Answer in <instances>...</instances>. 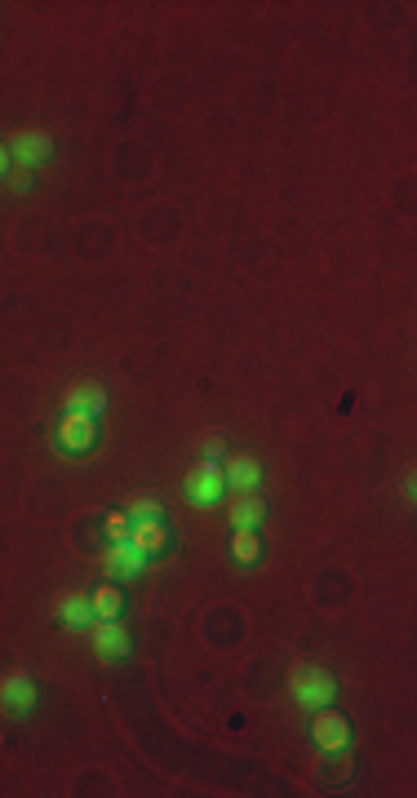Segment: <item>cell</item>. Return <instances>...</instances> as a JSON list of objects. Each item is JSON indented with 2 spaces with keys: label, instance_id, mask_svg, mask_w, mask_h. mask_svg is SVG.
<instances>
[{
  "label": "cell",
  "instance_id": "1",
  "mask_svg": "<svg viewBox=\"0 0 417 798\" xmlns=\"http://www.w3.org/2000/svg\"><path fill=\"white\" fill-rule=\"evenodd\" d=\"M289 692H293V701H298L302 710L315 714L320 705L333 701L338 683H333V674L320 670V665H298V670H293V679H289Z\"/></svg>",
  "mask_w": 417,
  "mask_h": 798
},
{
  "label": "cell",
  "instance_id": "2",
  "mask_svg": "<svg viewBox=\"0 0 417 798\" xmlns=\"http://www.w3.org/2000/svg\"><path fill=\"white\" fill-rule=\"evenodd\" d=\"M187 497L200 501V506H213V501L222 497V488H227V475H222V462H209V457H200L196 466L187 470Z\"/></svg>",
  "mask_w": 417,
  "mask_h": 798
},
{
  "label": "cell",
  "instance_id": "3",
  "mask_svg": "<svg viewBox=\"0 0 417 798\" xmlns=\"http://www.w3.org/2000/svg\"><path fill=\"white\" fill-rule=\"evenodd\" d=\"M94 444H98V426H94V417H85V413H67L63 422H58V448H63V453L85 457Z\"/></svg>",
  "mask_w": 417,
  "mask_h": 798
},
{
  "label": "cell",
  "instance_id": "4",
  "mask_svg": "<svg viewBox=\"0 0 417 798\" xmlns=\"http://www.w3.org/2000/svg\"><path fill=\"white\" fill-rule=\"evenodd\" d=\"M311 741L320 745V750H329V754L347 750V741H351L347 719H342L338 710H329V705H320V710H315V719H311Z\"/></svg>",
  "mask_w": 417,
  "mask_h": 798
},
{
  "label": "cell",
  "instance_id": "5",
  "mask_svg": "<svg viewBox=\"0 0 417 798\" xmlns=\"http://www.w3.org/2000/svg\"><path fill=\"white\" fill-rule=\"evenodd\" d=\"M89 643H94L98 657H111V661L129 657V630L120 626V617H116V621L94 617V626H89Z\"/></svg>",
  "mask_w": 417,
  "mask_h": 798
},
{
  "label": "cell",
  "instance_id": "6",
  "mask_svg": "<svg viewBox=\"0 0 417 798\" xmlns=\"http://www.w3.org/2000/svg\"><path fill=\"white\" fill-rule=\"evenodd\" d=\"M9 156H14L18 165L36 169L54 156V142H49V133H40V129H18L14 138H9Z\"/></svg>",
  "mask_w": 417,
  "mask_h": 798
},
{
  "label": "cell",
  "instance_id": "7",
  "mask_svg": "<svg viewBox=\"0 0 417 798\" xmlns=\"http://www.w3.org/2000/svg\"><path fill=\"white\" fill-rule=\"evenodd\" d=\"M36 705V683L27 670H14L5 683H0V710L5 714H27Z\"/></svg>",
  "mask_w": 417,
  "mask_h": 798
},
{
  "label": "cell",
  "instance_id": "8",
  "mask_svg": "<svg viewBox=\"0 0 417 798\" xmlns=\"http://www.w3.org/2000/svg\"><path fill=\"white\" fill-rule=\"evenodd\" d=\"M129 541H134V550L142 559H156V555H165L169 532L160 519H134V524H129Z\"/></svg>",
  "mask_w": 417,
  "mask_h": 798
},
{
  "label": "cell",
  "instance_id": "9",
  "mask_svg": "<svg viewBox=\"0 0 417 798\" xmlns=\"http://www.w3.org/2000/svg\"><path fill=\"white\" fill-rule=\"evenodd\" d=\"M63 404H67V413H85V417H98L107 408V391L98 382H71L67 386V395H63Z\"/></svg>",
  "mask_w": 417,
  "mask_h": 798
},
{
  "label": "cell",
  "instance_id": "10",
  "mask_svg": "<svg viewBox=\"0 0 417 798\" xmlns=\"http://www.w3.org/2000/svg\"><path fill=\"white\" fill-rule=\"evenodd\" d=\"M222 475H227V484L236 488V493H249V488H258L262 466H258V457H249V453H231L227 462H222Z\"/></svg>",
  "mask_w": 417,
  "mask_h": 798
},
{
  "label": "cell",
  "instance_id": "11",
  "mask_svg": "<svg viewBox=\"0 0 417 798\" xmlns=\"http://www.w3.org/2000/svg\"><path fill=\"white\" fill-rule=\"evenodd\" d=\"M227 519H231V528H258L262 519H267V506H262V497L249 488V493H236V497H231Z\"/></svg>",
  "mask_w": 417,
  "mask_h": 798
},
{
  "label": "cell",
  "instance_id": "12",
  "mask_svg": "<svg viewBox=\"0 0 417 798\" xmlns=\"http://www.w3.org/2000/svg\"><path fill=\"white\" fill-rule=\"evenodd\" d=\"M142 564L147 559L134 550V541H111V550H107V568L116 572V577H134V572H142Z\"/></svg>",
  "mask_w": 417,
  "mask_h": 798
},
{
  "label": "cell",
  "instance_id": "13",
  "mask_svg": "<svg viewBox=\"0 0 417 798\" xmlns=\"http://www.w3.org/2000/svg\"><path fill=\"white\" fill-rule=\"evenodd\" d=\"M231 559H236V564H258L262 559L258 528H236V537H231Z\"/></svg>",
  "mask_w": 417,
  "mask_h": 798
},
{
  "label": "cell",
  "instance_id": "14",
  "mask_svg": "<svg viewBox=\"0 0 417 798\" xmlns=\"http://www.w3.org/2000/svg\"><path fill=\"white\" fill-rule=\"evenodd\" d=\"M89 608H94V617L116 621L120 608H125V595H120V586H98L94 595H89Z\"/></svg>",
  "mask_w": 417,
  "mask_h": 798
},
{
  "label": "cell",
  "instance_id": "15",
  "mask_svg": "<svg viewBox=\"0 0 417 798\" xmlns=\"http://www.w3.org/2000/svg\"><path fill=\"white\" fill-rule=\"evenodd\" d=\"M89 617H94L89 595H63L58 599V621H67V626H89Z\"/></svg>",
  "mask_w": 417,
  "mask_h": 798
},
{
  "label": "cell",
  "instance_id": "16",
  "mask_svg": "<svg viewBox=\"0 0 417 798\" xmlns=\"http://www.w3.org/2000/svg\"><path fill=\"white\" fill-rule=\"evenodd\" d=\"M125 515L129 519H160V497L156 493H134V497H129L125 501Z\"/></svg>",
  "mask_w": 417,
  "mask_h": 798
},
{
  "label": "cell",
  "instance_id": "17",
  "mask_svg": "<svg viewBox=\"0 0 417 798\" xmlns=\"http://www.w3.org/2000/svg\"><path fill=\"white\" fill-rule=\"evenodd\" d=\"M129 524H134L129 515H107V537L111 541H129Z\"/></svg>",
  "mask_w": 417,
  "mask_h": 798
},
{
  "label": "cell",
  "instance_id": "18",
  "mask_svg": "<svg viewBox=\"0 0 417 798\" xmlns=\"http://www.w3.org/2000/svg\"><path fill=\"white\" fill-rule=\"evenodd\" d=\"M14 187H18V191H27V187H32V169H27V165L14 173Z\"/></svg>",
  "mask_w": 417,
  "mask_h": 798
},
{
  "label": "cell",
  "instance_id": "19",
  "mask_svg": "<svg viewBox=\"0 0 417 798\" xmlns=\"http://www.w3.org/2000/svg\"><path fill=\"white\" fill-rule=\"evenodd\" d=\"M9 173V147H0V178Z\"/></svg>",
  "mask_w": 417,
  "mask_h": 798
}]
</instances>
